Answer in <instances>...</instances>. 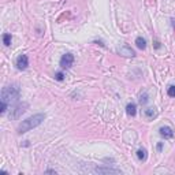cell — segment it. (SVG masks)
<instances>
[{"label":"cell","instance_id":"1","mask_svg":"<svg viewBox=\"0 0 175 175\" xmlns=\"http://www.w3.org/2000/svg\"><path fill=\"white\" fill-rule=\"evenodd\" d=\"M44 119H45V114H36V115L30 116L28 119L22 120V123L18 126V133L19 134L28 133L29 130H32V129L38 126Z\"/></svg>","mask_w":175,"mask_h":175},{"label":"cell","instance_id":"2","mask_svg":"<svg viewBox=\"0 0 175 175\" xmlns=\"http://www.w3.org/2000/svg\"><path fill=\"white\" fill-rule=\"evenodd\" d=\"M21 96V90L17 85H10V86H6L3 88L1 90V101L3 103H7V104H11V103H15Z\"/></svg>","mask_w":175,"mask_h":175},{"label":"cell","instance_id":"3","mask_svg":"<svg viewBox=\"0 0 175 175\" xmlns=\"http://www.w3.org/2000/svg\"><path fill=\"white\" fill-rule=\"evenodd\" d=\"M28 107H29L28 103H21V104H17L14 108L10 111V118H11V119H18L22 114L28 110Z\"/></svg>","mask_w":175,"mask_h":175},{"label":"cell","instance_id":"4","mask_svg":"<svg viewBox=\"0 0 175 175\" xmlns=\"http://www.w3.org/2000/svg\"><path fill=\"white\" fill-rule=\"evenodd\" d=\"M73 63H74V56L71 55V53H66L60 59V66L63 69H70L71 66H73Z\"/></svg>","mask_w":175,"mask_h":175},{"label":"cell","instance_id":"5","mask_svg":"<svg viewBox=\"0 0 175 175\" xmlns=\"http://www.w3.org/2000/svg\"><path fill=\"white\" fill-rule=\"evenodd\" d=\"M118 52H119L122 56H127V57H134V56H135V52H134L129 45H122L120 48H118Z\"/></svg>","mask_w":175,"mask_h":175},{"label":"cell","instance_id":"6","mask_svg":"<svg viewBox=\"0 0 175 175\" xmlns=\"http://www.w3.org/2000/svg\"><path fill=\"white\" fill-rule=\"evenodd\" d=\"M29 66V59L26 55H21L18 56V59H17V67L19 69V70H25L26 67Z\"/></svg>","mask_w":175,"mask_h":175},{"label":"cell","instance_id":"7","mask_svg":"<svg viewBox=\"0 0 175 175\" xmlns=\"http://www.w3.org/2000/svg\"><path fill=\"white\" fill-rule=\"evenodd\" d=\"M160 135L161 137H164V138H172L174 137V131H172V129L168 126H164V127H160Z\"/></svg>","mask_w":175,"mask_h":175},{"label":"cell","instance_id":"8","mask_svg":"<svg viewBox=\"0 0 175 175\" xmlns=\"http://www.w3.org/2000/svg\"><path fill=\"white\" fill-rule=\"evenodd\" d=\"M94 172L97 174H120V170H115V168H101L98 167L94 170Z\"/></svg>","mask_w":175,"mask_h":175},{"label":"cell","instance_id":"9","mask_svg":"<svg viewBox=\"0 0 175 175\" xmlns=\"http://www.w3.org/2000/svg\"><path fill=\"white\" fill-rule=\"evenodd\" d=\"M126 112H127V115H129V116H134V115L137 114V107H135V104H134V103L127 104Z\"/></svg>","mask_w":175,"mask_h":175},{"label":"cell","instance_id":"10","mask_svg":"<svg viewBox=\"0 0 175 175\" xmlns=\"http://www.w3.org/2000/svg\"><path fill=\"white\" fill-rule=\"evenodd\" d=\"M135 44H137V47H138L140 49H145V48H147V41H145V38H142V37H137Z\"/></svg>","mask_w":175,"mask_h":175},{"label":"cell","instance_id":"11","mask_svg":"<svg viewBox=\"0 0 175 175\" xmlns=\"http://www.w3.org/2000/svg\"><path fill=\"white\" fill-rule=\"evenodd\" d=\"M137 156H138L140 160H145L147 159V151L145 149H138L137 151Z\"/></svg>","mask_w":175,"mask_h":175},{"label":"cell","instance_id":"12","mask_svg":"<svg viewBox=\"0 0 175 175\" xmlns=\"http://www.w3.org/2000/svg\"><path fill=\"white\" fill-rule=\"evenodd\" d=\"M3 42H4V45H6V47H8V45L11 44V34L6 33V34L3 36Z\"/></svg>","mask_w":175,"mask_h":175},{"label":"cell","instance_id":"13","mask_svg":"<svg viewBox=\"0 0 175 175\" xmlns=\"http://www.w3.org/2000/svg\"><path fill=\"white\" fill-rule=\"evenodd\" d=\"M145 115H147L148 118H155L156 116V111H155L153 108H148V110H145Z\"/></svg>","mask_w":175,"mask_h":175},{"label":"cell","instance_id":"14","mask_svg":"<svg viewBox=\"0 0 175 175\" xmlns=\"http://www.w3.org/2000/svg\"><path fill=\"white\" fill-rule=\"evenodd\" d=\"M168 96H170V97H175V86L174 85H171V86L168 88Z\"/></svg>","mask_w":175,"mask_h":175},{"label":"cell","instance_id":"15","mask_svg":"<svg viewBox=\"0 0 175 175\" xmlns=\"http://www.w3.org/2000/svg\"><path fill=\"white\" fill-rule=\"evenodd\" d=\"M7 103H3V101H1V107H0V112H1V114H4V112L7 111Z\"/></svg>","mask_w":175,"mask_h":175},{"label":"cell","instance_id":"16","mask_svg":"<svg viewBox=\"0 0 175 175\" xmlns=\"http://www.w3.org/2000/svg\"><path fill=\"white\" fill-rule=\"evenodd\" d=\"M148 96H147V94H141V96H140V103H141V104H145V103H147V101H148Z\"/></svg>","mask_w":175,"mask_h":175},{"label":"cell","instance_id":"17","mask_svg":"<svg viewBox=\"0 0 175 175\" xmlns=\"http://www.w3.org/2000/svg\"><path fill=\"white\" fill-rule=\"evenodd\" d=\"M55 78H56V79H57V81H63V79H64V75H63V73H56Z\"/></svg>","mask_w":175,"mask_h":175},{"label":"cell","instance_id":"18","mask_svg":"<svg viewBox=\"0 0 175 175\" xmlns=\"http://www.w3.org/2000/svg\"><path fill=\"white\" fill-rule=\"evenodd\" d=\"M45 172H47V174H56V171H55V170H47Z\"/></svg>","mask_w":175,"mask_h":175},{"label":"cell","instance_id":"19","mask_svg":"<svg viewBox=\"0 0 175 175\" xmlns=\"http://www.w3.org/2000/svg\"><path fill=\"white\" fill-rule=\"evenodd\" d=\"M161 148H163V144H161V142H159V144H157V149H159V151H161Z\"/></svg>","mask_w":175,"mask_h":175}]
</instances>
